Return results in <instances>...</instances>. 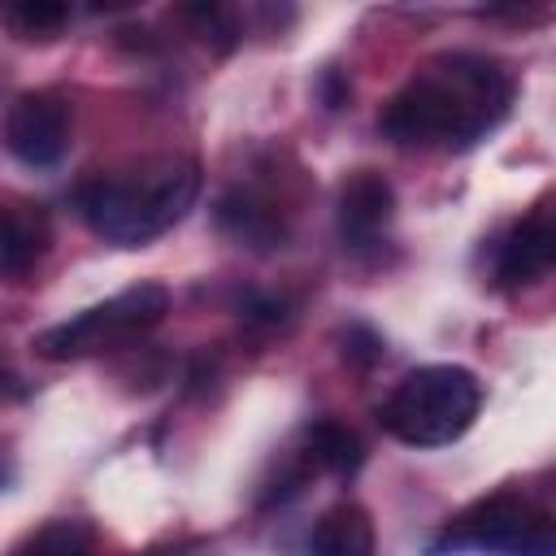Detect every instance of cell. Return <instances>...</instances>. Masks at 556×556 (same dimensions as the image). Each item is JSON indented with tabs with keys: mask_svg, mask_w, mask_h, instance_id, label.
<instances>
[{
	"mask_svg": "<svg viewBox=\"0 0 556 556\" xmlns=\"http://www.w3.org/2000/svg\"><path fill=\"white\" fill-rule=\"evenodd\" d=\"M513 104V74L482 52H447L413 74L382 109L378 130L400 148H469Z\"/></svg>",
	"mask_w": 556,
	"mask_h": 556,
	"instance_id": "1",
	"label": "cell"
},
{
	"mask_svg": "<svg viewBox=\"0 0 556 556\" xmlns=\"http://www.w3.org/2000/svg\"><path fill=\"white\" fill-rule=\"evenodd\" d=\"M200 195V165L191 156H139L78 182V217L117 248H143L165 235Z\"/></svg>",
	"mask_w": 556,
	"mask_h": 556,
	"instance_id": "2",
	"label": "cell"
},
{
	"mask_svg": "<svg viewBox=\"0 0 556 556\" xmlns=\"http://www.w3.org/2000/svg\"><path fill=\"white\" fill-rule=\"evenodd\" d=\"M482 408V382L465 365H421L395 382L378 421L391 439L408 447L456 443Z\"/></svg>",
	"mask_w": 556,
	"mask_h": 556,
	"instance_id": "3",
	"label": "cell"
},
{
	"mask_svg": "<svg viewBox=\"0 0 556 556\" xmlns=\"http://www.w3.org/2000/svg\"><path fill=\"white\" fill-rule=\"evenodd\" d=\"M165 313H169V291L161 282H135V287L109 295L104 304H91L78 317L43 330L35 339V348L48 361L87 356V352H100L109 343H122V339H135V334L152 330Z\"/></svg>",
	"mask_w": 556,
	"mask_h": 556,
	"instance_id": "4",
	"label": "cell"
},
{
	"mask_svg": "<svg viewBox=\"0 0 556 556\" xmlns=\"http://www.w3.org/2000/svg\"><path fill=\"white\" fill-rule=\"evenodd\" d=\"M447 547H478L491 556H556L552 513L521 491H495L469 504L443 534Z\"/></svg>",
	"mask_w": 556,
	"mask_h": 556,
	"instance_id": "5",
	"label": "cell"
},
{
	"mask_svg": "<svg viewBox=\"0 0 556 556\" xmlns=\"http://www.w3.org/2000/svg\"><path fill=\"white\" fill-rule=\"evenodd\" d=\"M70 100L56 91H26L13 100L9 117H4V148L30 165V169H48L70 152Z\"/></svg>",
	"mask_w": 556,
	"mask_h": 556,
	"instance_id": "6",
	"label": "cell"
},
{
	"mask_svg": "<svg viewBox=\"0 0 556 556\" xmlns=\"http://www.w3.org/2000/svg\"><path fill=\"white\" fill-rule=\"evenodd\" d=\"M395 217V191L378 169H356L343 187H339V239L348 248H369L382 239V230Z\"/></svg>",
	"mask_w": 556,
	"mask_h": 556,
	"instance_id": "7",
	"label": "cell"
},
{
	"mask_svg": "<svg viewBox=\"0 0 556 556\" xmlns=\"http://www.w3.org/2000/svg\"><path fill=\"white\" fill-rule=\"evenodd\" d=\"M552 261H556V230H552V217L539 208L504 235L495 256V278L500 287H530L552 269Z\"/></svg>",
	"mask_w": 556,
	"mask_h": 556,
	"instance_id": "8",
	"label": "cell"
},
{
	"mask_svg": "<svg viewBox=\"0 0 556 556\" xmlns=\"http://www.w3.org/2000/svg\"><path fill=\"white\" fill-rule=\"evenodd\" d=\"M48 248V222L30 204L0 200V274L22 278Z\"/></svg>",
	"mask_w": 556,
	"mask_h": 556,
	"instance_id": "9",
	"label": "cell"
},
{
	"mask_svg": "<svg viewBox=\"0 0 556 556\" xmlns=\"http://www.w3.org/2000/svg\"><path fill=\"white\" fill-rule=\"evenodd\" d=\"M217 226L248 248H274L282 239V213L256 191H230L217 200Z\"/></svg>",
	"mask_w": 556,
	"mask_h": 556,
	"instance_id": "10",
	"label": "cell"
},
{
	"mask_svg": "<svg viewBox=\"0 0 556 556\" xmlns=\"http://www.w3.org/2000/svg\"><path fill=\"white\" fill-rule=\"evenodd\" d=\"M308 547H313V556H374V547H378L374 543V517L361 504L343 500V504L321 513Z\"/></svg>",
	"mask_w": 556,
	"mask_h": 556,
	"instance_id": "11",
	"label": "cell"
},
{
	"mask_svg": "<svg viewBox=\"0 0 556 556\" xmlns=\"http://www.w3.org/2000/svg\"><path fill=\"white\" fill-rule=\"evenodd\" d=\"M308 452H313V460H317L321 469H330V473H339V478L356 473L361 460H365L361 434H356L352 426H343V421H317V426L308 430Z\"/></svg>",
	"mask_w": 556,
	"mask_h": 556,
	"instance_id": "12",
	"label": "cell"
},
{
	"mask_svg": "<svg viewBox=\"0 0 556 556\" xmlns=\"http://www.w3.org/2000/svg\"><path fill=\"white\" fill-rule=\"evenodd\" d=\"M9 556H91V530H87V521L56 517V521L30 530Z\"/></svg>",
	"mask_w": 556,
	"mask_h": 556,
	"instance_id": "13",
	"label": "cell"
},
{
	"mask_svg": "<svg viewBox=\"0 0 556 556\" xmlns=\"http://www.w3.org/2000/svg\"><path fill=\"white\" fill-rule=\"evenodd\" d=\"M4 22L17 39H52L65 22H70V4H52V0H22L4 9Z\"/></svg>",
	"mask_w": 556,
	"mask_h": 556,
	"instance_id": "14",
	"label": "cell"
},
{
	"mask_svg": "<svg viewBox=\"0 0 556 556\" xmlns=\"http://www.w3.org/2000/svg\"><path fill=\"white\" fill-rule=\"evenodd\" d=\"M343 356L348 361H356V365H374L378 356H382V339L369 330V326H348V334H343Z\"/></svg>",
	"mask_w": 556,
	"mask_h": 556,
	"instance_id": "15",
	"label": "cell"
},
{
	"mask_svg": "<svg viewBox=\"0 0 556 556\" xmlns=\"http://www.w3.org/2000/svg\"><path fill=\"white\" fill-rule=\"evenodd\" d=\"M152 556H178V552H152Z\"/></svg>",
	"mask_w": 556,
	"mask_h": 556,
	"instance_id": "16",
	"label": "cell"
}]
</instances>
